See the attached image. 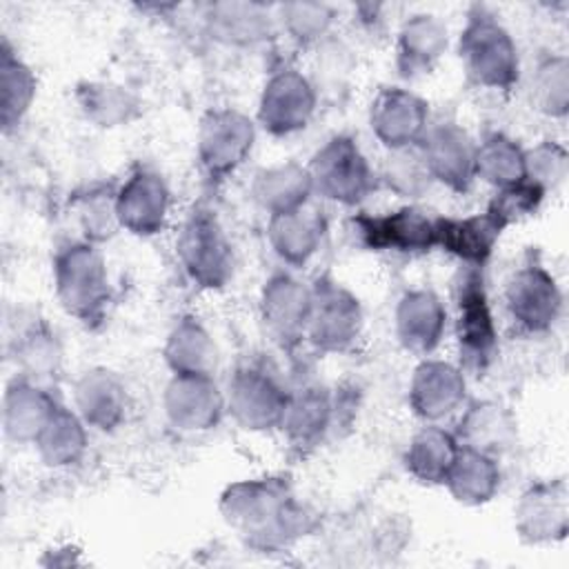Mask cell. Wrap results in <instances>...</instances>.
Instances as JSON below:
<instances>
[{
	"label": "cell",
	"mask_w": 569,
	"mask_h": 569,
	"mask_svg": "<svg viewBox=\"0 0 569 569\" xmlns=\"http://www.w3.org/2000/svg\"><path fill=\"white\" fill-rule=\"evenodd\" d=\"M220 513L253 549L280 551L313 529V513L284 478L240 480L220 496Z\"/></svg>",
	"instance_id": "obj_1"
},
{
	"label": "cell",
	"mask_w": 569,
	"mask_h": 569,
	"mask_svg": "<svg viewBox=\"0 0 569 569\" xmlns=\"http://www.w3.org/2000/svg\"><path fill=\"white\" fill-rule=\"evenodd\" d=\"M53 284L62 309L87 327L107 318L111 284L104 258L91 242H69L53 258Z\"/></svg>",
	"instance_id": "obj_2"
},
{
	"label": "cell",
	"mask_w": 569,
	"mask_h": 569,
	"mask_svg": "<svg viewBox=\"0 0 569 569\" xmlns=\"http://www.w3.org/2000/svg\"><path fill=\"white\" fill-rule=\"evenodd\" d=\"M480 269L465 264L453 282L460 369L473 376H482L498 356V329Z\"/></svg>",
	"instance_id": "obj_3"
},
{
	"label": "cell",
	"mask_w": 569,
	"mask_h": 569,
	"mask_svg": "<svg viewBox=\"0 0 569 569\" xmlns=\"http://www.w3.org/2000/svg\"><path fill=\"white\" fill-rule=\"evenodd\" d=\"M469 80L482 89L507 91L518 82V49L509 31L485 9H476L458 40Z\"/></svg>",
	"instance_id": "obj_4"
},
{
	"label": "cell",
	"mask_w": 569,
	"mask_h": 569,
	"mask_svg": "<svg viewBox=\"0 0 569 569\" xmlns=\"http://www.w3.org/2000/svg\"><path fill=\"white\" fill-rule=\"evenodd\" d=\"M178 260L193 284L200 289H220L233 273L231 242L213 209L196 204L176 238Z\"/></svg>",
	"instance_id": "obj_5"
},
{
	"label": "cell",
	"mask_w": 569,
	"mask_h": 569,
	"mask_svg": "<svg viewBox=\"0 0 569 569\" xmlns=\"http://www.w3.org/2000/svg\"><path fill=\"white\" fill-rule=\"evenodd\" d=\"M313 191L322 198L353 207L376 189V176L349 136H333L311 158L307 167Z\"/></svg>",
	"instance_id": "obj_6"
},
{
	"label": "cell",
	"mask_w": 569,
	"mask_h": 569,
	"mask_svg": "<svg viewBox=\"0 0 569 569\" xmlns=\"http://www.w3.org/2000/svg\"><path fill=\"white\" fill-rule=\"evenodd\" d=\"M362 329V309L358 298L329 276L311 287V313L307 338L320 351H347Z\"/></svg>",
	"instance_id": "obj_7"
},
{
	"label": "cell",
	"mask_w": 569,
	"mask_h": 569,
	"mask_svg": "<svg viewBox=\"0 0 569 569\" xmlns=\"http://www.w3.org/2000/svg\"><path fill=\"white\" fill-rule=\"evenodd\" d=\"M505 302L511 322L522 333H545L560 316L562 293L538 258L525 260L509 278Z\"/></svg>",
	"instance_id": "obj_8"
},
{
	"label": "cell",
	"mask_w": 569,
	"mask_h": 569,
	"mask_svg": "<svg viewBox=\"0 0 569 569\" xmlns=\"http://www.w3.org/2000/svg\"><path fill=\"white\" fill-rule=\"evenodd\" d=\"M289 391L260 365H244L233 371L227 385L224 405L236 422L251 431L280 425Z\"/></svg>",
	"instance_id": "obj_9"
},
{
	"label": "cell",
	"mask_w": 569,
	"mask_h": 569,
	"mask_svg": "<svg viewBox=\"0 0 569 569\" xmlns=\"http://www.w3.org/2000/svg\"><path fill=\"white\" fill-rule=\"evenodd\" d=\"M253 122L236 109H211L200 120L198 160L209 178L233 173L251 153Z\"/></svg>",
	"instance_id": "obj_10"
},
{
	"label": "cell",
	"mask_w": 569,
	"mask_h": 569,
	"mask_svg": "<svg viewBox=\"0 0 569 569\" xmlns=\"http://www.w3.org/2000/svg\"><path fill=\"white\" fill-rule=\"evenodd\" d=\"M349 224L358 242L373 251L425 253L436 247V218L413 207H402L385 216L360 213Z\"/></svg>",
	"instance_id": "obj_11"
},
{
	"label": "cell",
	"mask_w": 569,
	"mask_h": 569,
	"mask_svg": "<svg viewBox=\"0 0 569 569\" xmlns=\"http://www.w3.org/2000/svg\"><path fill=\"white\" fill-rule=\"evenodd\" d=\"M418 149L433 180L465 193L476 180V142L456 122L427 127Z\"/></svg>",
	"instance_id": "obj_12"
},
{
	"label": "cell",
	"mask_w": 569,
	"mask_h": 569,
	"mask_svg": "<svg viewBox=\"0 0 569 569\" xmlns=\"http://www.w3.org/2000/svg\"><path fill=\"white\" fill-rule=\"evenodd\" d=\"M316 109L311 82L296 69L276 71L260 96L258 120L271 136H289L307 127Z\"/></svg>",
	"instance_id": "obj_13"
},
{
	"label": "cell",
	"mask_w": 569,
	"mask_h": 569,
	"mask_svg": "<svg viewBox=\"0 0 569 569\" xmlns=\"http://www.w3.org/2000/svg\"><path fill=\"white\" fill-rule=\"evenodd\" d=\"M516 531L529 545L562 540L569 529V491L565 478L531 485L516 505Z\"/></svg>",
	"instance_id": "obj_14"
},
{
	"label": "cell",
	"mask_w": 569,
	"mask_h": 569,
	"mask_svg": "<svg viewBox=\"0 0 569 569\" xmlns=\"http://www.w3.org/2000/svg\"><path fill=\"white\" fill-rule=\"evenodd\" d=\"M427 120V102L402 87L380 89L369 109V122L376 138L391 151L418 144L429 127Z\"/></svg>",
	"instance_id": "obj_15"
},
{
	"label": "cell",
	"mask_w": 569,
	"mask_h": 569,
	"mask_svg": "<svg viewBox=\"0 0 569 569\" xmlns=\"http://www.w3.org/2000/svg\"><path fill=\"white\" fill-rule=\"evenodd\" d=\"M162 405L169 422L180 431H207L220 422L227 409L224 393L213 378L198 373H173Z\"/></svg>",
	"instance_id": "obj_16"
},
{
	"label": "cell",
	"mask_w": 569,
	"mask_h": 569,
	"mask_svg": "<svg viewBox=\"0 0 569 569\" xmlns=\"http://www.w3.org/2000/svg\"><path fill=\"white\" fill-rule=\"evenodd\" d=\"M169 213V189L151 169L133 171L116 191L118 224L133 236H156L164 229Z\"/></svg>",
	"instance_id": "obj_17"
},
{
	"label": "cell",
	"mask_w": 569,
	"mask_h": 569,
	"mask_svg": "<svg viewBox=\"0 0 569 569\" xmlns=\"http://www.w3.org/2000/svg\"><path fill=\"white\" fill-rule=\"evenodd\" d=\"M260 311L267 331L282 347H293L307 336L311 289L289 273H276L262 287Z\"/></svg>",
	"instance_id": "obj_18"
},
{
	"label": "cell",
	"mask_w": 569,
	"mask_h": 569,
	"mask_svg": "<svg viewBox=\"0 0 569 569\" xmlns=\"http://www.w3.org/2000/svg\"><path fill=\"white\" fill-rule=\"evenodd\" d=\"M465 371L442 360H425L416 367L409 385V405L427 422H438L465 402Z\"/></svg>",
	"instance_id": "obj_19"
},
{
	"label": "cell",
	"mask_w": 569,
	"mask_h": 569,
	"mask_svg": "<svg viewBox=\"0 0 569 569\" xmlns=\"http://www.w3.org/2000/svg\"><path fill=\"white\" fill-rule=\"evenodd\" d=\"M447 309L431 289L407 291L396 309V333L400 345L416 353L429 356L442 340Z\"/></svg>",
	"instance_id": "obj_20"
},
{
	"label": "cell",
	"mask_w": 569,
	"mask_h": 569,
	"mask_svg": "<svg viewBox=\"0 0 569 569\" xmlns=\"http://www.w3.org/2000/svg\"><path fill=\"white\" fill-rule=\"evenodd\" d=\"M333 420V398L320 385H305L289 391L280 429L296 449H313L322 442Z\"/></svg>",
	"instance_id": "obj_21"
},
{
	"label": "cell",
	"mask_w": 569,
	"mask_h": 569,
	"mask_svg": "<svg viewBox=\"0 0 569 569\" xmlns=\"http://www.w3.org/2000/svg\"><path fill=\"white\" fill-rule=\"evenodd\" d=\"M460 447L498 458L507 453L518 438V427L513 413L491 400L473 402L460 416L458 431L453 433Z\"/></svg>",
	"instance_id": "obj_22"
},
{
	"label": "cell",
	"mask_w": 569,
	"mask_h": 569,
	"mask_svg": "<svg viewBox=\"0 0 569 569\" xmlns=\"http://www.w3.org/2000/svg\"><path fill=\"white\" fill-rule=\"evenodd\" d=\"M505 227L489 213L467 218H436V247L460 258L469 267H482Z\"/></svg>",
	"instance_id": "obj_23"
},
{
	"label": "cell",
	"mask_w": 569,
	"mask_h": 569,
	"mask_svg": "<svg viewBox=\"0 0 569 569\" xmlns=\"http://www.w3.org/2000/svg\"><path fill=\"white\" fill-rule=\"evenodd\" d=\"M327 233V220L322 211L309 202L289 213H278L269 218V242L273 251L287 264L302 267L320 249Z\"/></svg>",
	"instance_id": "obj_24"
},
{
	"label": "cell",
	"mask_w": 569,
	"mask_h": 569,
	"mask_svg": "<svg viewBox=\"0 0 569 569\" xmlns=\"http://www.w3.org/2000/svg\"><path fill=\"white\" fill-rule=\"evenodd\" d=\"M447 49V27L429 13L411 16L400 33L396 47V67L402 78H420L429 73Z\"/></svg>",
	"instance_id": "obj_25"
},
{
	"label": "cell",
	"mask_w": 569,
	"mask_h": 569,
	"mask_svg": "<svg viewBox=\"0 0 569 569\" xmlns=\"http://www.w3.org/2000/svg\"><path fill=\"white\" fill-rule=\"evenodd\" d=\"M76 409L80 418L100 431H113L127 411V393L120 378L109 369L84 371L76 385Z\"/></svg>",
	"instance_id": "obj_26"
},
{
	"label": "cell",
	"mask_w": 569,
	"mask_h": 569,
	"mask_svg": "<svg viewBox=\"0 0 569 569\" xmlns=\"http://www.w3.org/2000/svg\"><path fill=\"white\" fill-rule=\"evenodd\" d=\"M56 398L29 378H16L4 391L2 425L16 442H33L56 409Z\"/></svg>",
	"instance_id": "obj_27"
},
{
	"label": "cell",
	"mask_w": 569,
	"mask_h": 569,
	"mask_svg": "<svg viewBox=\"0 0 569 569\" xmlns=\"http://www.w3.org/2000/svg\"><path fill=\"white\" fill-rule=\"evenodd\" d=\"M458 451L460 442L451 431L438 425H429L411 438L405 453V467L416 480L425 485H445Z\"/></svg>",
	"instance_id": "obj_28"
},
{
	"label": "cell",
	"mask_w": 569,
	"mask_h": 569,
	"mask_svg": "<svg viewBox=\"0 0 569 569\" xmlns=\"http://www.w3.org/2000/svg\"><path fill=\"white\" fill-rule=\"evenodd\" d=\"M311 191L313 184L307 167L296 162L264 169L253 182V198L269 213V218L305 207Z\"/></svg>",
	"instance_id": "obj_29"
},
{
	"label": "cell",
	"mask_w": 569,
	"mask_h": 569,
	"mask_svg": "<svg viewBox=\"0 0 569 569\" xmlns=\"http://www.w3.org/2000/svg\"><path fill=\"white\" fill-rule=\"evenodd\" d=\"M445 485L458 502L469 507L485 505L496 496L500 487L498 458L460 447Z\"/></svg>",
	"instance_id": "obj_30"
},
{
	"label": "cell",
	"mask_w": 569,
	"mask_h": 569,
	"mask_svg": "<svg viewBox=\"0 0 569 569\" xmlns=\"http://www.w3.org/2000/svg\"><path fill=\"white\" fill-rule=\"evenodd\" d=\"M164 360L173 373L211 376L218 362V349L196 318H180L167 338Z\"/></svg>",
	"instance_id": "obj_31"
},
{
	"label": "cell",
	"mask_w": 569,
	"mask_h": 569,
	"mask_svg": "<svg viewBox=\"0 0 569 569\" xmlns=\"http://www.w3.org/2000/svg\"><path fill=\"white\" fill-rule=\"evenodd\" d=\"M80 413L56 405L49 420L33 440L40 458L49 467H67L82 458L87 449V429Z\"/></svg>",
	"instance_id": "obj_32"
},
{
	"label": "cell",
	"mask_w": 569,
	"mask_h": 569,
	"mask_svg": "<svg viewBox=\"0 0 569 569\" xmlns=\"http://www.w3.org/2000/svg\"><path fill=\"white\" fill-rule=\"evenodd\" d=\"M209 31L216 40L224 44H256L264 40L271 31V20L267 9L260 4L244 2H222L209 7L207 16Z\"/></svg>",
	"instance_id": "obj_33"
},
{
	"label": "cell",
	"mask_w": 569,
	"mask_h": 569,
	"mask_svg": "<svg viewBox=\"0 0 569 569\" xmlns=\"http://www.w3.org/2000/svg\"><path fill=\"white\" fill-rule=\"evenodd\" d=\"M76 98L84 118L98 127L127 124L140 111L138 98L113 82H82L78 84Z\"/></svg>",
	"instance_id": "obj_34"
},
{
	"label": "cell",
	"mask_w": 569,
	"mask_h": 569,
	"mask_svg": "<svg viewBox=\"0 0 569 569\" xmlns=\"http://www.w3.org/2000/svg\"><path fill=\"white\" fill-rule=\"evenodd\" d=\"M476 178L498 189L525 180V149L502 133L487 136L476 144Z\"/></svg>",
	"instance_id": "obj_35"
},
{
	"label": "cell",
	"mask_w": 569,
	"mask_h": 569,
	"mask_svg": "<svg viewBox=\"0 0 569 569\" xmlns=\"http://www.w3.org/2000/svg\"><path fill=\"white\" fill-rule=\"evenodd\" d=\"M0 91H2V129H13L22 116L29 111L36 98V76L33 71L2 42L0 56Z\"/></svg>",
	"instance_id": "obj_36"
},
{
	"label": "cell",
	"mask_w": 569,
	"mask_h": 569,
	"mask_svg": "<svg viewBox=\"0 0 569 569\" xmlns=\"http://www.w3.org/2000/svg\"><path fill=\"white\" fill-rule=\"evenodd\" d=\"M13 360L24 378L38 382L58 371L60 345L44 322H33L13 338Z\"/></svg>",
	"instance_id": "obj_37"
},
{
	"label": "cell",
	"mask_w": 569,
	"mask_h": 569,
	"mask_svg": "<svg viewBox=\"0 0 569 569\" xmlns=\"http://www.w3.org/2000/svg\"><path fill=\"white\" fill-rule=\"evenodd\" d=\"M382 180L398 196L420 198L429 189L433 178L425 164V158L418 144H413L405 149H393L389 153L382 169Z\"/></svg>",
	"instance_id": "obj_38"
},
{
	"label": "cell",
	"mask_w": 569,
	"mask_h": 569,
	"mask_svg": "<svg viewBox=\"0 0 569 569\" xmlns=\"http://www.w3.org/2000/svg\"><path fill=\"white\" fill-rule=\"evenodd\" d=\"M87 242H100L113 236L120 227L116 218V191L91 187L73 200Z\"/></svg>",
	"instance_id": "obj_39"
},
{
	"label": "cell",
	"mask_w": 569,
	"mask_h": 569,
	"mask_svg": "<svg viewBox=\"0 0 569 569\" xmlns=\"http://www.w3.org/2000/svg\"><path fill=\"white\" fill-rule=\"evenodd\" d=\"M533 100L547 116H565L569 104V62L565 56L547 58L533 76Z\"/></svg>",
	"instance_id": "obj_40"
},
{
	"label": "cell",
	"mask_w": 569,
	"mask_h": 569,
	"mask_svg": "<svg viewBox=\"0 0 569 569\" xmlns=\"http://www.w3.org/2000/svg\"><path fill=\"white\" fill-rule=\"evenodd\" d=\"M542 198H545V191L536 182L525 178L516 184L498 189V193L491 198L487 211L507 229L511 222L533 213L540 207Z\"/></svg>",
	"instance_id": "obj_41"
},
{
	"label": "cell",
	"mask_w": 569,
	"mask_h": 569,
	"mask_svg": "<svg viewBox=\"0 0 569 569\" xmlns=\"http://www.w3.org/2000/svg\"><path fill=\"white\" fill-rule=\"evenodd\" d=\"M280 20L293 40L307 44L329 29L333 11L322 2H289L280 7Z\"/></svg>",
	"instance_id": "obj_42"
},
{
	"label": "cell",
	"mask_w": 569,
	"mask_h": 569,
	"mask_svg": "<svg viewBox=\"0 0 569 569\" xmlns=\"http://www.w3.org/2000/svg\"><path fill=\"white\" fill-rule=\"evenodd\" d=\"M525 176L536 182L545 193L556 189L567 176V151L558 142L545 140L525 151Z\"/></svg>",
	"instance_id": "obj_43"
}]
</instances>
